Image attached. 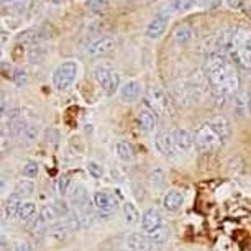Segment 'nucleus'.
I'll use <instances>...</instances> for the list:
<instances>
[{"label": "nucleus", "instance_id": "obj_30", "mask_svg": "<svg viewBox=\"0 0 251 251\" xmlns=\"http://www.w3.org/2000/svg\"><path fill=\"white\" fill-rule=\"evenodd\" d=\"M38 125L36 123H31V122H28L26 123V128L25 131H23V136H22V140H25V141H33L38 136Z\"/></svg>", "mask_w": 251, "mask_h": 251}, {"label": "nucleus", "instance_id": "obj_10", "mask_svg": "<svg viewBox=\"0 0 251 251\" xmlns=\"http://www.w3.org/2000/svg\"><path fill=\"white\" fill-rule=\"evenodd\" d=\"M171 133H173L174 145H176L177 151H181V153H187V151L196 145L194 135L186 128H174Z\"/></svg>", "mask_w": 251, "mask_h": 251}, {"label": "nucleus", "instance_id": "obj_38", "mask_svg": "<svg viewBox=\"0 0 251 251\" xmlns=\"http://www.w3.org/2000/svg\"><path fill=\"white\" fill-rule=\"evenodd\" d=\"M87 2H89V5L94 8V10H97V8L103 3V0H87Z\"/></svg>", "mask_w": 251, "mask_h": 251}, {"label": "nucleus", "instance_id": "obj_36", "mask_svg": "<svg viewBox=\"0 0 251 251\" xmlns=\"http://www.w3.org/2000/svg\"><path fill=\"white\" fill-rule=\"evenodd\" d=\"M26 80V75H25V71H17L15 74V82L18 84V86H22L23 82Z\"/></svg>", "mask_w": 251, "mask_h": 251}, {"label": "nucleus", "instance_id": "obj_14", "mask_svg": "<svg viewBox=\"0 0 251 251\" xmlns=\"http://www.w3.org/2000/svg\"><path fill=\"white\" fill-rule=\"evenodd\" d=\"M166 28H168V17L166 15H158L150 22L148 28H146V35L151 40H158L164 35Z\"/></svg>", "mask_w": 251, "mask_h": 251}, {"label": "nucleus", "instance_id": "obj_20", "mask_svg": "<svg viewBox=\"0 0 251 251\" xmlns=\"http://www.w3.org/2000/svg\"><path fill=\"white\" fill-rule=\"evenodd\" d=\"M35 192V184L31 181H20L15 184V187H13V196H17L18 199H25V197H30L31 194Z\"/></svg>", "mask_w": 251, "mask_h": 251}, {"label": "nucleus", "instance_id": "obj_39", "mask_svg": "<svg viewBox=\"0 0 251 251\" xmlns=\"http://www.w3.org/2000/svg\"><path fill=\"white\" fill-rule=\"evenodd\" d=\"M248 15H250V18H251V10H250V12H248Z\"/></svg>", "mask_w": 251, "mask_h": 251}, {"label": "nucleus", "instance_id": "obj_37", "mask_svg": "<svg viewBox=\"0 0 251 251\" xmlns=\"http://www.w3.org/2000/svg\"><path fill=\"white\" fill-rule=\"evenodd\" d=\"M245 0H226V3H228L230 8H240L241 5H243Z\"/></svg>", "mask_w": 251, "mask_h": 251}, {"label": "nucleus", "instance_id": "obj_13", "mask_svg": "<svg viewBox=\"0 0 251 251\" xmlns=\"http://www.w3.org/2000/svg\"><path fill=\"white\" fill-rule=\"evenodd\" d=\"M126 245L131 251H153L154 245L153 241L150 240L148 235L143 233H131L128 238H126Z\"/></svg>", "mask_w": 251, "mask_h": 251}, {"label": "nucleus", "instance_id": "obj_32", "mask_svg": "<svg viewBox=\"0 0 251 251\" xmlns=\"http://www.w3.org/2000/svg\"><path fill=\"white\" fill-rule=\"evenodd\" d=\"M38 171H40V168H38V164L35 161H28L23 166V176L28 177V179H33L38 176Z\"/></svg>", "mask_w": 251, "mask_h": 251}, {"label": "nucleus", "instance_id": "obj_24", "mask_svg": "<svg viewBox=\"0 0 251 251\" xmlns=\"http://www.w3.org/2000/svg\"><path fill=\"white\" fill-rule=\"evenodd\" d=\"M2 5L13 12H26L31 7V0H2Z\"/></svg>", "mask_w": 251, "mask_h": 251}, {"label": "nucleus", "instance_id": "obj_5", "mask_svg": "<svg viewBox=\"0 0 251 251\" xmlns=\"http://www.w3.org/2000/svg\"><path fill=\"white\" fill-rule=\"evenodd\" d=\"M145 105L153 110L156 115H173V105L164 91H161L159 87H151L145 96Z\"/></svg>", "mask_w": 251, "mask_h": 251}, {"label": "nucleus", "instance_id": "obj_21", "mask_svg": "<svg viewBox=\"0 0 251 251\" xmlns=\"http://www.w3.org/2000/svg\"><path fill=\"white\" fill-rule=\"evenodd\" d=\"M123 217H125V222L128 225L138 224L140 212H138V208L135 207L133 202H125V203H123Z\"/></svg>", "mask_w": 251, "mask_h": 251}, {"label": "nucleus", "instance_id": "obj_35", "mask_svg": "<svg viewBox=\"0 0 251 251\" xmlns=\"http://www.w3.org/2000/svg\"><path fill=\"white\" fill-rule=\"evenodd\" d=\"M15 251H33V248L28 241H20V243H17Z\"/></svg>", "mask_w": 251, "mask_h": 251}, {"label": "nucleus", "instance_id": "obj_16", "mask_svg": "<svg viewBox=\"0 0 251 251\" xmlns=\"http://www.w3.org/2000/svg\"><path fill=\"white\" fill-rule=\"evenodd\" d=\"M94 205H96L100 212H105V214H110L112 210H115L117 207V201L113 199L110 194L105 191H99L94 196Z\"/></svg>", "mask_w": 251, "mask_h": 251}, {"label": "nucleus", "instance_id": "obj_4", "mask_svg": "<svg viewBox=\"0 0 251 251\" xmlns=\"http://www.w3.org/2000/svg\"><path fill=\"white\" fill-rule=\"evenodd\" d=\"M77 64L74 61H64L61 63L58 68L53 71V75H51V80H53V86L58 89V91H66L74 84L75 77H77Z\"/></svg>", "mask_w": 251, "mask_h": 251}, {"label": "nucleus", "instance_id": "obj_26", "mask_svg": "<svg viewBox=\"0 0 251 251\" xmlns=\"http://www.w3.org/2000/svg\"><path fill=\"white\" fill-rule=\"evenodd\" d=\"M174 38H176L177 43H189V41L194 38V30L191 26H179L176 28V31H174Z\"/></svg>", "mask_w": 251, "mask_h": 251}, {"label": "nucleus", "instance_id": "obj_7", "mask_svg": "<svg viewBox=\"0 0 251 251\" xmlns=\"http://www.w3.org/2000/svg\"><path fill=\"white\" fill-rule=\"evenodd\" d=\"M117 46V40L113 36H99L94 38L87 45V54L91 58H100V56L108 54Z\"/></svg>", "mask_w": 251, "mask_h": 251}, {"label": "nucleus", "instance_id": "obj_17", "mask_svg": "<svg viewBox=\"0 0 251 251\" xmlns=\"http://www.w3.org/2000/svg\"><path fill=\"white\" fill-rule=\"evenodd\" d=\"M207 123L217 131V135L224 140V143L228 141L231 135V126H230V122L226 120L225 117H215V118H212V120H208Z\"/></svg>", "mask_w": 251, "mask_h": 251}, {"label": "nucleus", "instance_id": "obj_27", "mask_svg": "<svg viewBox=\"0 0 251 251\" xmlns=\"http://www.w3.org/2000/svg\"><path fill=\"white\" fill-rule=\"evenodd\" d=\"M36 214V205L33 202H22L20 203V208H18V219L22 220H28L31 219L33 215Z\"/></svg>", "mask_w": 251, "mask_h": 251}, {"label": "nucleus", "instance_id": "obj_34", "mask_svg": "<svg viewBox=\"0 0 251 251\" xmlns=\"http://www.w3.org/2000/svg\"><path fill=\"white\" fill-rule=\"evenodd\" d=\"M69 182H71L69 176H68V174H64V176L61 177V179H59V182H58V191H59V194H66V192H68Z\"/></svg>", "mask_w": 251, "mask_h": 251}, {"label": "nucleus", "instance_id": "obj_12", "mask_svg": "<svg viewBox=\"0 0 251 251\" xmlns=\"http://www.w3.org/2000/svg\"><path fill=\"white\" fill-rule=\"evenodd\" d=\"M73 203L74 207L77 208L79 212H84V214H91V201H89V192L84 186H75L73 196Z\"/></svg>", "mask_w": 251, "mask_h": 251}, {"label": "nucleus", "instance_id": "obj_11", "mask_svg": "<svg viewBox=\"0 0 251 251\" xmlns=\"http://www.w3.org/2000/svg\"><path fill=\"white\" fill-rule=\"evenodd\" d=\"M141 82L140 80H126L125 84L120 87V97H122V100L123 102H135V100H138L140 96H141Z\"/></svg>", "mask_w": 251, "mask_h": 251}, {"label": "nucleus", "instance_id": "obj_23", "mask_svg": "<svg viewBox=\"0 0 251 251\" xmlns=\"http://www.w3.org/2000/svg\"><path fill=\"white\" fill-rule=\"evenodd\" d=\"M233 105H235V110L238 115H246V113H248V105H250V96L246 92L236 94Z\"/></svg>", "mask_w": 251, "mask_h": 251}, {"label": "nucleus", "instance_id": "obj_29", "mask_svg": "<svg viewBox=\"0 0 251 251\" xmlns=\"http://www.w3.org/2000/svg\"><path fill=\"white\" fill-rule=\"evenodd\" d=\"M148 236H150V240L153 241V245H163L169 238V228H166V226H161V228L153 231V233H150Z\"/></svg>", "mask_w": 251, "mask_h": 251}, {"label": "nucleus", "instance_id": "obj_33", "mask_svg": "<svg viewBox=\"0 0 251 251\" xmlns=\"http://www.w3.org/2000/svg\"><path fill=\"white\" fill-rule=\"evenodd\" d=\"M87 171L94 179H100L103 176V168L99 163H96V161H91L87 164Z\"/></svg>", "mask_w": 251, "mask_h": 251}, {"label": "nucleus", "instance_id": "obj_18", "mask_svg": "<svg viewBox=\"0 0 251 251\" xmlns=\"http://www.w3.org/2000/svg\"><path fill=\"white\" fill-rule=\"evenodd\" d=\"M182 203H184V196H182V192L176 191V189L169 191V192L164 196V199H163V207H164L168 212H177V210H181Z\"/></svg>", "mask_w": 251, "mask_h": 251}, {"label": "nucleus", "instance_id": "obj_22", "mask_svg": "<svg viewBox=\"0 0 251 251\" xmlns=\"http://www.w3.org/2000/svg\"><path fill=\"white\" fill-rule=\"evenodd\" d=\"M117 156L122 161H125V163H128V161H133V158H135L133 146H131L128 141H120V143L117 145Z\"/></svg>", "mask_w": 251, "mask_h": 251}, {"label": "nucleus", "instance_id": "obj_1", "mask_svg": "<svg viewBox=\"0 0 251 251\" xmlns=\"http://www.w3.org/2000/svg\"><path fill=\"white\" fill-rule=\"evenodd\" d=\"M205 77L217 100H225L231 97L240 87V77L235 64L222 53L212 54L207 59Z\"/></svg>", "mask_w": 251, "mask_h": 251}, {"label": "nucleus", "instance_id": "obj_2", "mask_svg": "<svg viewBox=\"0 0 251 251\" xmlns=\"http://www.w3.org/2000/svg\"><path fill=\"white\" fill-rule=\"evenodd\" d=\"M220 53L230 61L238 63L241 68L251 71V31L233 30L224 36L220 45Z\"/></svg>", "mask_w": 251, "mask_h": 251}, {"label": "nucleus", "instance_id": "obj_15", "mask_svg": "<svg viewBox=\"0 0 251 251\" xmlns=\"http://www.w3.org/2000/svg\"><path fill=\"white\" fill-rule=\"evenodd\" d=\"M136 122H138V126L143 131H151V130H154L158 118H156V113L153 110L145 107V108H140L138 113H136Z\"/></svg>", "mask_w": 251, "mask_h": 251}, {"label": "nucleus", "instance_id": "obj_3", "mask_svg": "<svg viewBox=\"0 0 251 251\" xmlns=\"http://www.w3.org/2000/svg\"><path fill=\"white\" fill-rule=\"evenodd\" d=\"M194 140H196V146L202 153H214V151L220 150L224 146V140L217 135V131L212 128L205 122L202 126H199L194 133Z\"/></svg>", "mask_w": 251, "mask_h": 251}, {"label": "nucleus", "instance_id": "obj_9", "mask_svg": "<svg viewBox=\"0 0 251 251\" xmlns=\"http://www.w3.org/2000/svg\"><path fill=\"white\" fill-rule=\"evenodd\" d=\"M163 226V217H161L159 210H156V208H148V210H145L143 217H141V228L143 231H146V235L153 233L158 228Z\"/></svg>", "mask_w": 251, "mask_h": 251}, {"label": "nucleus", "instance_id": "obj_25", "mask_svg": "<svg viewBox=\"0 0 251 251\" xmlns=\"http://www.w3.org/2000/svg\"><path fill=\"white\" fill-rule=\"evenodd\" d=\"M196 5V0H168V7L171 12H187Z\"/></svg>", "mask_w": 251, "mask_h": 251}, {"label": "nucleus", "instance_id": "obj_31", "mask_svg": "<svg viewBox=\"0 0 251 251\" xmlns=\"http://www.w3.org/2000/svg\"><path fill=\"white\" fill-rule=\"evenodd\" d=\"M51 207H53V210H54V214L58 219L59 217H66L69 214V205L64 201H54L53 203H51Z\"/></svg>", "mask_w": 251, "mask_h": 251}, {"label": "nucleus", "instance_id": "obj_28", "mask_svg": "<svg viewBox=\"0 0 251 251\" xmlns=\"http://www.w3.org/2000/svg\"><path fill=\"white\" fill-rule=\"evenodd\" d=\"M71 230H73V228H71V225L68 224V220H66L64 224H56V225L51 226L50 235L53 236V238H56V240H63L66 236V233L71 231Z\"/></svg>", "mask_w": 251, "mask_h": 251}, {"label": "nucleus", "instance_id": "obj_8", "mask_svg": "<svg viewBox=\"0 0 251 251\" xmlns=\"http://www.w3.org/2000/svg\"><path fill=\"white\" fill-rule=\"evenodd\" d=\"M154 145L159 153L166 156V158H176L177 148H176V145H174L171 131H161V133H158V136H156V140H154Z\"/></svg>", "mask_w": 251, "mask_h": 251}, {"label": "nucleus", "instance_id": "obj_19", "mask_svg": "<svg viewBox=\"0 0 251 251\" xmlns=\"http://www.w3.org/2000/svg\"><path fill=\"white\" fill-rule=\"evenodd\" d=\"M20 203H22V199H18L17 196H12L7 199L5 205H3V217L7 220H12L13 217L18 215V208H20Z\"/></svg>", "mask_w": 251, "mask_h": 251}, {"label": "nucleus", "instance_id": "obj_6", "mask_svg": "<svg viewBox=\"0 0 251 251\" xmlns=\"http://www.w3.org/2000/svg\"><path fill=\"white\" fill-rule=\"evenodd\" d=\"M94 77H96L97 84L102 87V91L107 96H113L117 91H120V74L113 71L108 66H97L94 71Z\"/></svg>", "mask_w": 251, "mask_h": 251}]
</instances>
